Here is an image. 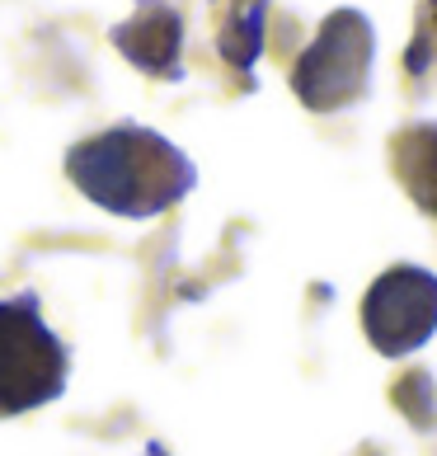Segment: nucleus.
<instances>
[{
	"label": "nucleus",
	"mask_w": 437,
	"mask_h": 456,
	"mask_svg": "<svg viewBox=\"0 0 437 456\" xmlns=\"http://www.w3.org/2000/svg\"><path fill=\"white\" fill-rule=\"evenodd\" d=\"M66 175L76 179V189L90 202H99L113 216H127V222L160 216L198 179L193 160L174 142H165L160 132L137 123L109 127L99 137L80 142L66 156Z\"/></svg>",
	"instance_id": "nucleus-1"
},
{
	"label": "nucleus",
	"mask_w": 437,
	"mask_h": 456,
	"mask_svg": "<svg viewBox=\"0 0 437 456\" xmlns=\"http://www.w3.org/2000/svg\"><path fill=\"white\" fill-rule=\"evenodd\" d=\"M66 377L71 353L43 320V301L33 292L0 297V419L61 400Z\"/></svg>",
	"instance_id": "nucleus-2"
},
{
	"label": "nucleus",
	"mask_w": 437,
	"mask_h": 456,
	"mask_svg": "<svg viewBox=\"0 0 437 456\" xmlns=\"http://www.w3.org/2000/svg\"><path fill=\"white\" fill-rule=\"evenodd\" d=\"M367 66H372V28H367L362 14L339 10L334 20L320 28V38L296 66V94L306 99L311 109H334L352 99L367 80Z\"/></svg>",
	"instance_id": "nucleus-3"
},
{
	"label": "nucleus",
	"mask_w": 437,
	"mask_h": 456,
	"mask_svg": "<svg viewBox=\"0 0 437 456\" xmlns=\"http://www.w3.org/2000/svg\"><path fill=\"white\" fill-rule=\"evenodd\" d=\"M367 339L381 353H409L437 330V278L418 268H395L385 273L362 306Z\"/></svg>",
	"instance_id": "nucleus-4"
},
{
	"label": "nucleus",
	"mask_w": 437,
	"mask_h": 456,
	"mask_svg": "<svg viewBox=\"0 0 437 456\" xmlns=\"http://www.w3.org/2000/svg\"><path fill=\"white\" fill-rule=\"evenodd\" d=\"M117 47H123V53L137 61V66H146V71H156V76L170 71V76H174L179 20H174L170 10H160V5H146L132 24L117 28Z\"/></svg>",
	"instance_id": "nucleus-5"
},
{
	"label": "nucleus",
	"mask_w": 437,
	"mask_h": 456,
	"mask_svg": "<svg viewBox=\"0 0 437 456\" xmlns=\"http://www.w3.org/2000/svg\"><path fill=\"white\" fill-rule=\"evenodd\" d=\"M409 156H405V175H409V189L418 193L424 208L437 212V127H418L414 137H405Z\"/></svg>",
	"instance_id": "nucleus-6"
}]
</instances>
